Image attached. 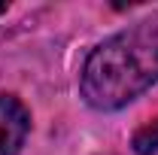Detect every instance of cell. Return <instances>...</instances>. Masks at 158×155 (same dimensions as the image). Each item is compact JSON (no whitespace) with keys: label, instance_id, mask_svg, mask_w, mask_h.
<instances>
[{"label":"cell","instance_id":"obj_1","mask_svg":"<svg viewBox=\"0 0 158 155\" xmlns=\"http://www.w3.org/2000/svg\"><path fill=\"white\" fill-rule=\"evenodd\" d=\"M158 82V12L113 34L82 64L79 91L88 107L113 113Z\"/></svg>","mask_w":158,"mask_h":155},{"label":"cell","instance_id":"obj_3","mask_svg":"<svg viewBox=\"0 0 158 155\" xmlns=\"http://www.w3.org/2000/svg\"><path fill=\"white\" fill-rule=\"evenodd\" d=\"M131 146L137 155H158V119L143 125L137 134L131 137Z\"/></svg>","mask_w":158,"mask_h":155},{"label":"cell","instance_id":"obj_4","mask_svg":"<svg viewBox=\"0 0 158 155\" xmlns=\"http://www.w3.org/2000/svg\"><path fill=\"white\" fill-rule=\"evenodd\" d=\"M3 12H6V3H0V15H3Z\"/></svg>","mask_w":158,"mask_h":155},{"label":"cell","instance_id":"obj_2","mask_svg":"<svg viewBox=\"0 0 158 155\" xmlns=\"http://www.w3.org/2000/svg\"><path fill=\"white\" fill-rule=\"evenodd\" d=\"M31 134V113L15 94H0V155H19Z\"/></svg>","mask_w":158,"mask_h":155}]
</instances>
